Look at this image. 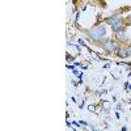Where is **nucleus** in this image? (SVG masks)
I'll return each instance as SVG.
<instances>
[{
  "label": "nucleus",
  "mask_w": 131,
  "mask_h": 131,
  "mask_svg": "<svg viewBox=\"0 0 131 131\" xmlns=\"http://www.w3.org/2000/svg\"><path fill=\"white\" fill-rule=\"evenodd\" d=\"M126 51H127V55L130 56V55H131V46H130V47H127V49H126Z\"/></svg>",
  "instance_id": "0eeeda50"
},
{
  "label": "nucleus",
  "mask_w": 131,
  "mask_h": 131,
  "mask_svg": "<svg viewBox=\"0 0 131 131\" xmlns=\"http://www.w3.org/2000/svg\"><path fill=\"white\" fill-rule=\"evenodd\" d=\"M104 49L105 50H109V51H113V50H117V46L113 41H106L105 43H104Z\"/></svg>",
  "instance_id": "f03ea898"
},
{
  "label": "nucleus",
  "mask_w": 131,
  "mask_h": 131,
  "mask_svg": "<svg viewBox=\"0 0 131 131\" xmlns=\"http://www.w3.org/2000/svg\"><path fill=\"white\" fill-rule=\"evenodd\" d=\"M121 26H122V21L118 18V20L115 21L113 25H111V28H113V30H114V32H118V30H121Z\"/></svg>",
  "instance_id": "7ed1b4c3"
},
{
  "label": "nucleus",
  "mask_w": 131,
  "mask_h": 131,
  "mask_svg": "<svg viewBox=\"0 0 131 131\" xmlns=\"http://www.w3.org/2000/svg\"><path fill=\"white\" fill-rule=\"evenodd\" d=\"M118 55H119V56H122V58L129 56V55H127V51H126V50H121V51L118 52Z\"/></svg>",
  "instance_id": "39448f33"
},
{
  "label": "nucleus",
  "mask_w": 131,
  "mask_h": 131,
  "mask_svg": "<svg viewBox=\"0 0 131 131\" xmlns=\"http://www.w3.org/2000/svg\"><path fill=\"white\" fill-rule=\"evenodd\" d=\"M105 33H106L105 28H104V26H98V28L91 30V32H89V37H92V38H101V37L105 36Z\"/></svg>",
  "instance_id": "f257e3e1"
},
{
  "label": "nucleus",
  "mask_w": 131,
  "mask_h": 131,
  "mask_svg": "<svg viewBox=\"0 0 131 131\" xmlns=\"http://www.w3.org/2000/svg\"><path fill=\"white\" fill-rule=\"evenodd\" d=\"M117 20H118V17H113V18H107V21H106V22H107V24H110V25H113V24H114V22H115V21H117Z\"/></svg>",
  "instance_id": "423d86ee"
},
{
  "label": "nucleus",
  "mask_w": 131,
  "mask_h": 131,
  "mask_svg": "<svg viewBox=\"0 0 131 131\" xmlns=\"http://www.w3.org/2000/svg\"><path fill=\"white\" fill-rule=\"evenodd\" d=\"M117 36H118V39H121V41H123V39L126 38L125 33H123L122 30H118V32H117Z\"/></svg>",
  "instance_id": "20e7f679"
}]
</instances>
